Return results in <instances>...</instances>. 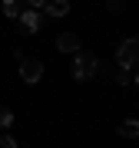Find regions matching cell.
Listing matches in <instances>:
<instances>
[{"mask_svg": "<svg viewBox=\"0 0 139 148\" xmlns=\"http://www.w3.org/2000/svg\"><path fill=\"white\" fill-rule=\"evenodd\" d=\"M17 63H20V79L27 82V86H33V82L43 79V59H37V56H20V53H17Z\"/></svg>", "mask_w": 139, "mask_h": 148, "instance_id": "6da1fadb", "label": "cell"}, {"mask_svg": "<svg viewBox=\"0 0 139 148\" xmlns=\"http://www.w3.org/2000/svg\"><path fill=\"white\" fill-rule=\"evenodd\" d=\"M96 69H99V59H96V56L76 53V59H73V79L86 82V79H93V76H96Z\"/></svg>", "mask_w": 139, "mask_h": 148, "instance_id": "7a4b0ae2", "label": "cell"}, {"mask_svg": "<svg viewBox=\"0 0 139 148\" xmlns=\"http://www.w3.org/2000/svg\"><path fill=\"white\" fill-rule=\"evenodd\" d=\"M116 59H119V66L123 69H136L139 66V40H123L119 43V49H116Z\"/></svg>", "mask_w": 139, "mask_h": 148, "instance_id": "3957f363", "label": "cell"}, {"mask_svg": "<svg viewBox=\"0 0 139 148\" xmlns=\"http://www.w3.org/2000/svg\"><path fill=\"white\" fill-rule=\"evenodd\" d=\"M56 49L60 53H80V36H76V33H60L56 36Z\"/></svg>", "mask_w": 139, "mask_h": 148, "instance_id": "277c9868", "label": "cell"}, {"mask_svg": "<svg viewBox=\"0 0 139 148\" xmlns=\"http://www.w3.org/2000/svg\"><path fill=\"white\" fill-rule=\"evenodd\" d=\"M20 23H23L27 33H37L40 30V10H23L20 13Z\"/></svg>", "mask_w": 139, "mask_h": 148, "instance_id": "5b68a950", "label": "cell"}, {"mask_svg": "<svg viewBox=\"0 0 139 148\" xmlns=\"http://www.w3.org/2000/svg\"><path fill=\"white\" fill-rule=\"evenodd\" d=\"M50 16H66L70 13V0H47V7H43Z\"/></svg>", "mask_w": 139, "mask_h": 148, "instance_id": "8992f818", "label": "cell"}, {"mask_svg": "<svg viewBox=\"0 0 139 148\" xmlns=\"http://www.w3.org/2000/svg\"><path fill=\"white\" fill-rule=\"evenodd\" d=\"M119 135L123 138H139V119H126L119 125Z\"/></svg>", "mask_w": 139, "mask_h": 148, "instance_id": "52a82bcc", "label": "cell"}, {"mask_svg": "<svg viewBox=\"0 0 139 148\" xmlns=\"http://www.w3.org/2000/svg\"><path fill=\"white\" fill-rule=\"evenodd\" d=\"M13 125V112L7 109V106H0V132H3V128H10Z\"/></svg>", "mask_w": 139, "mask_h": 148, "instance_id": "ba28073f", "label": "cell"}, {"mask_svg": "<svg viewBox=\"0 0 139 148\" xmlns=\"http://www.w3.org/2000/svg\"><path fill=\"white\" fill-rule=\"evenodd\" d=\"M3 13L10 16V20H13V16H20V3H17V0H3Z\"/></svg>", "mask_w": 139, "mask_h": 148, "instance_id": "9c48e42d", "label": "cell"}, {"mask_svg": "<svg viewBox=\"0 0 139 148\" xmlns=\"http://www.w3.org/2000/svg\"><path fill=\"white\" fill-rule=\"evenodd\" d=\"M116 82H119V86H129V82H136V76L129 73V69H119V76H116Z\"/></svg>", "mask_w": 139, "mask_h": 148, "instance_id": "30bf717a", "label": "cell"}, {"mask_svg": "<svg viewBox=\"0 0 139 148\" xmlns=\"http://www.w3.org/2000/svg\"><path fill=\"white\" fill-rule=\"evenodd\" d=\"M0 148H17V142H13L10 135H0Z\"/></svg>", "mask_w": 139, "mask_h": 148, "instance_id": "8fae6325", "label": "cell"}, {"mask_svg": "<svg viewBox=\"0 0 139 148\" xmlns=\"http://www.w3.org/2000/svg\"><path fill=\"white\" fill-rule=\"evenodd\" d=\"M106 7H109L113 13H119V10H123V0H106Z\"/></svg>", "mask_w": 139, "mask_h": 148, "instance_id": "7c38bea8", "label": "cell"}, {"mask_svg": "<svg viewBox=\"0 0 139 148\" xmlns=\"http://www.w3.org/2000/svg\"><path fill=\"white\" fill-rule=\"evenodd\" d=\"M30 3V10H40V7H47V0H27Z\"/></svg>", "mask_w": 139, "mask_h": 148, "instance_id": "4fadbf2b", "label": "cell"}, {"mask_svg": "<svg viewBox=\"0 0 139 148\" xmlns=\"http://www.w3.org/2000/svg\"><path fill=\"white\" fill-rule=\"evenodd\" d=\"M136 86H139V76H136Z\"/></svg>", "mask_w": 139, "mask_h": 148, "instance_id": "5bb4252c", "label": "cell"}]
</instances>
